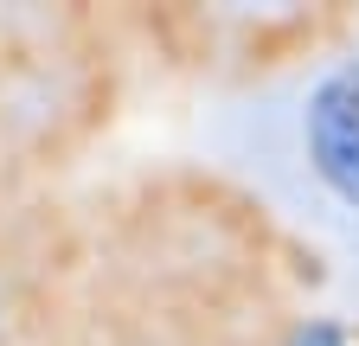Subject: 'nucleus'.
<instances>
[{
  "label": "nucleus",
  "instance_id": "obj_3",
  "mask_svg": "<svg viewBox=\"0 0 359 346\" xmlns=\"http://www.w3.org/2000/svg\"><path fill=\"white\" fill-rule=\"evenodd\" d=\"M71 173L0 154V346H71Z\"/></svg>",
  "mask_w": 359,
  "mask_h": 346
},
{
  "label": "nucleus",
  "instance_id": "obj_2",
  "mask_svg": "<svg viewBox=\"0 0 359 346\" xmlns=\"http://www.w3.org/2000/svg\"><path fill=\"white\" fill-rule=\"evenodd\" d=\"M295 46H250L199 103L193 160L231 173L327 263L359 282V13L302 20Z\"/></svg>",
  "mask_w": 359,
  "mask_h": 346
},
{
  "label": "nucleus",
  "instance_id": "obj_1",
  "mask_svg": "<svg viewBox=\"0 0 359 346\" xmlns=\"http://www.w3.org/2000/svg\"><path fill=\"white\" fill-rule=\"evenodd\" d=\"M327 289L321 256L193 154L77 193L71 346H308Z\"/></svg>",
  "mask_w": 359,
  "mask_h": 346
}]
</instances>
